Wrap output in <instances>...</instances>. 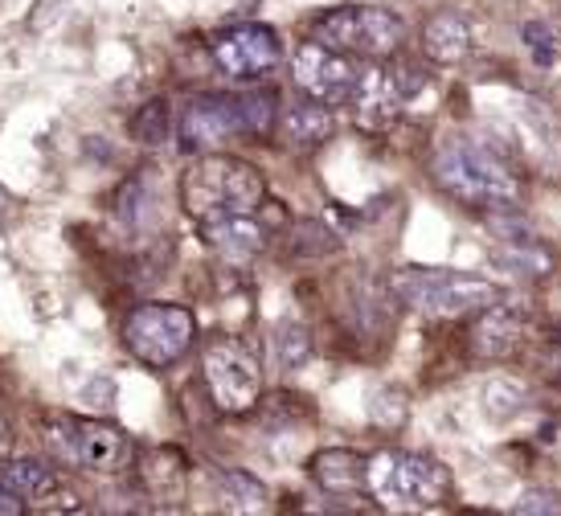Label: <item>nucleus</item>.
Here are the masks:
<instances>
[{
  "label": "nucleus",
  "mask_w": 561,
  "mask_h": 516,
  "mask_svg": "<svg viewBox=\"0 0 561 516\" xmlns=\"http://www.w3.org/2000/svg\"><path fill=\"white\" fill-rule=\"evenodd\" d=\"M332 127H336V119H332V111H328V103H299V107H287L279 115V140L287 144V148H299V152H308V148H320V144L332 136Z\"/></svg>",
  "instance_id": "18"
},
{
  "label": "nucleus",
  "mask_w": 561,
  "mask_h": 516,
  "mask_svg": "<svg viewBox=\"0 0 561 516\" xmlns=\"http://www.w3.org/2000/svg\"><path fill=\"white\" fill-rule=\"evenodd\" d=\"M209 54L226 79L234 82H250V79H263L271 74L283 58L279 46V33L271 25H259V21H247V25H234V30L218 33L209 42Z\"/></svg>",
  "instance_id": "11"
},
{
  "label": "nucleus",
  "mask_w": 561,
  "mask_h": 516,
  "mask_svg": "<svg viewBox=\"0 0 561 516\" xmlns=\"http://www.w3.org/2000/svg\"><path fill=\"white\" fill-rule=\"evenodd\" d=\"M308 353H312V336H308V329L283 324V329L275 332V360H279L283 369H299V365L308 360Z\"/></svg>",
  "instance_id": "24"
},
{
  "label": "nucleus",
  "mask_w": 561,
  "mask_h": 516,
  "mask_svg": "<svg viewBox=\"0 0 561 516\" xmlns=\"http://www.w3.org/2000/svg\"><path fill=\"white\" fill-rule=\"evenodd\" d=\"M291 79H296V87L308 99L328 103V107H341V103H353L360 70L344 58L341 49L324 46V42H304L291 54Z\"/></svg>",
  "instance_id": "10"
},
{
  "label": "nucleus",
  "mask_w": 561,
  "mask_h": 516,
  "mask_svg": "<svg viewBox=\"0 0 561 516\" xmlns=\"http://www.w3.org/2000/svg\"><path fill=\"white\" fill-rule=\"evenodd\" d=\"M451 475L443 463L414 451H381L369 459V492L386 508H405V513H426L447 501Z\"/></svg>",
  "instance_id": "4"
},
{
  "label": "nucleus",
  "mask_w": 561,
  "mask_h": 516,
  "mask_svg": "<svg viewBox=\"0 0 561 516\" xmlns=\"http://www.w3.org/2000/svg\"><path fill=\"white\" fill-rule=\"evenodd\" d=\"M205 246L226 263H250L266 246V226L254 214H230V218L202 221Z\"/></svg>",
  "instance_id": "14"
},
{
  "label": "nucleus",
  "mask_w": 561,
  "mask_h": 516,
  "mask_svg": "<svg viewBox=\"0 0 561 516\" xmlns=\"http://www.w3.org/2000/svg\"><path fill=\"white\" fill-rule=\"evenodd\" d=\"M144 484L152 488V496L169 501V496H181L185 488V459L172 447H160V451L144 455Z\"/></svg>",
  "instance_id": "19"
},
{
  "label": "nucleus",
  "mask_w": 561,
  "mask_h": 516,
  "mask_svg": "<svg viewBox=\"0 0 561 516\" xmlns=\"http://www.w3.org/2000/svg\"><path fill=\"white\" fill-rule=\"evenodd\" d=\"M218 501L226 513H266V488L250 471H226L218 480Z\"/></svg>",
  "instance_id": "20"
},
{
  "label": "nucleus",
  "mask_w": 561,
  "mask_h": 516,
  "mask_svg": "<svg viewBox=\"0 0 561 516\" xmlns=\"http://www.w3.org/2000/svg\"><path fill=\"white\" fill-rule=\"evenodd\" d=\"M238 111H242V127H247V136H271L275 124H279V94L275 91L238 94Z\"/></svg>",
  "instance_id": "22"
},
{
  "label": "nucleus",
  "mask_w": 561,
  "mask_h": 516,
  "mask_svg": "<svg viewBox=\"0 0 561 516\" xmlns=\"http://www.w3.org/2000/svg\"><path fill=\"white\" fill-rule=\"evenodd\" d=\"M131 136L140 144H148V148L164 144V136H169V103H164V99H148V103L131 115Z\"/></svg>",
  "instance_id": "23"
},
{
  "label": "nucleus",
  "mask_w": 561,
  "mask_h": 516,
  "mask_svg": "<svg viewBox=\"0 0 561 516\" xmlns=\"http://www.w3.org/2000/svg\"><path fill=\"white\" fill-rule=\"evenodd\" d=\"M525 341V320L516 308H508L504 299L492 303V308H483L480 320H476V329H471V353L483 360H504L513 357L516 348Z\"/></svg>",
  "instance_id": "15"
},
{
  "label": "nucleus",
  "mask_w": 561,
  "mask_h": 516,
  "mask_svg": "<svg viewBox=\"0 0 561 516\" xmlns=\"http://www.w3.org/2000/svg\"><path fill=\"white\" fill-rule=\"evenodd\" d=\"M483 402H488V414L492 418H513L516 410L525 406V390L516 381H492L483 390Z\"/></svg>",
  "instance_id": "25"
},
{
  "label": "nucleus",
  "mask_w": 561,
  "mask_h": 516,
  "mask_svg": "<svg viewBox=\"0 0 561 516\" xmlns=\"http://www.w3.org/2000/svg\"><path fill=\"white\" fill-rule=\"evenodd\" d=\"M476 49V30L463 13H435L422 25V54L438 66L463 62Z\"/></svg>",
  "instance_id": "16"
},
{
  "label": "nucleus",
  "mask_w": 561,
  "mask_h": 516,
  "mask_svg": "<svg viewBox=\"0 0 561 516\" xmlns=\"http://www.w3.org/2000/svg\"><path fill=\"white\" fill-rule=\"evenodd\" d=\"M46 438L54 455L70 468L94 471V475H119L136 459V443L124 426L94 423V418H54L46 423Z\"/></svg>",
  "instance_id": "5"
},
{
  "label": "nucleus",
  "mask_w": 561,
  "mask_h": 516,
  "mask_svg": "<svg viewBox=\"0 0 561 516\" xmlns=\"http://www.w3.org/2000/svg\"><path fill=\"white\" fill-rule=\"evenodd\" d=\"M197 320L181 303H140L124 320V348L148 369H169L188 353Z\"/></svg>",
  "instance_id": "6"
},
{
  "label": "nucleus",
  "mask_w": 561,
  "mask_h": 516,
  "mask_svg": "<svg viewBox=\"0 0 561 516\" xmlns=\"http://www.w3.org/2000/svg\"><path fill=\"white\" fill-rule=\"evenodd\" d=\"M263 202H266L263 172L238 157L205 152L181 176V205H185V214L197 226L214 218H230V214H259Z\"/></svg>",
  "instance_id": "2"
},
{
  "label": "nucleus",
  "mask_w": 561,
  "mask_h": 516,
  "mask_svg": "<svg viewBox=\"0 0 561 516\" xmlns=\"http://www.w3.org/2000/svg\"><path fill=\"white\" fill-rule=\"evenodd\" d=\"M312 480L332 496H353L360 488H369V459L348 447H328V451L312 455Z\"/></svg>",
  "instance_id": "17"
},
{
  "label": "nucleus",
  "mask_w": 561,
  "mask_h": 516,
  "mask_svg": "<svg viewBox=\"0 0 561 516\" xmlns=\"http://www.w3.org/2000/svg\"><path fill=\"white\" fill-rule=\"evenodd\" d=\"M390 291L398 303L414 308L435 320H455V316H480L504 299L500 283L468 275V271H447V266H398L390 271Z\"/></svg>",
  "instance_id": "3"
},
{
  "label": "nucleus",
  "mask_w": 561,
  "mask_h": 516,
  "mask_svg": "<svg viewBox=\"0 0 561 516\" xmlns=\"http://www.w3.org/2000/svg\"><path fill=\"white\" fill-rule=\"evenodd\" d=\"M0 480L13 488L25 504H37V508H79L75 496L62 488V475L42 463V459H4L0 463Z\"/></svg>",
  "instance_id": "13"
},
{
  "label": "nucleus",
  "mask_w": 561,
  "mask_h": 516,
  "mask_svg": "<svg viewBox=\"0 0 561 516\" xmlns=\"http://www.w3.org/2000/svg\"><path fill=\"white\" fill-rule=\"evenodd\" d=\"M431 176L447 197H455L468 209H513L520 202L516 172L496 152H488L476 140H463V136L438 148L431 160Z\"/></svg>",
  "instance_id": "1"
},
{
  "label": "nucleus",
  "mask_w": 561,
  "mask_h": 516,
  "mask_svg": "<svg viewBox=\"0 0 561 516\" xmlns=\"http://www.w3.org/2000/svg\"><path fill=\"white\" fill-rule=\"evenodd\" d=\"M9 447H13V435H9V423H4V418H0V459H4V455H9Z\"/></svg>",
  "instance_id": "29"
},
{
  "label": "nucleus",
  "mask_w": 561,
  "mask_h": 516,
  "mask_svg": "<svg viewBox=\"0 0 561 516\" xmlns=\"http://www.w3.org/2000/svg\"><path fill=\"white\" fill-rule=\"evenodd\" d=\"M234 136H247L238 94H197V99H188L185 115H181V144L188 152H214Z\"/></svg>",
  "instance_id": "12"
},
{
  "label": "nucleus",
  "mask_w": 561,
  "mask_h": 516,
  "mask_svg": "<svg viewBox=\"0 0 561 516\" xmlns=\"http://www.w3.org/2000/svg\"><path fill=\"white\" fill-rule=\"evenodd\" d=\"M500 259H504V263H508V266H516L520 275H546L549 266H553V259H549L546 251H537L533 242H525L520 251H513V246H508V251L500 254Z\"/></svg>",
  "instance_id": "26"
},
{
  "label": "nucleus",
  "mask_w": 561,
  "mask_h": 516,
  "mask_svg": "<svg viewBox=\"0 0 561 516\" xmlns=\"http://www.w3.org/2000/svg\"><path fill=\"white\" fill-rule=\"evenodd\" d=\"M21 513H25V501H21L13 488L0 480V516H21Z\"/></svg>",
  "instance_id": "28"
},
{
  "label": "nucleus",
  "mask_w": 561,
  "mask_h": 516,
  "mask_svg": "<svg viewBox=\"0 0 561 516\" xmlns=\"http://www.w3.org/2000/svg\"><path fill=\"white\" fill-rule=\"evenodd\" d=\"M202 374L209 386V398L221 414H247L263 398V365L254 357V348L238 336H218L209 341L202 357Z\"/></svg>",
  "instance_id": "8"
},
{
  "label": "nucleus",
  "mask_w": 561,
  "mask_h": 516,
  "mask_svg": "<svg viewBox=\"0 0 561 516\" xmlns=\"http://www.w3.org/2000/svg\"><path fill=\"white\" fill-rule=\"evenodd\" d=\"M520 42L537 70H561V21H529Z\"/></svg>",
  "instance_id": "21"
},
{
  "label": "nucleus",
  "mask_w": 561,
  "mask_h": 516,
  "mask_svg": "<svg viewBox=\"0 0 561 516\" xmlns=\"http://www.w3.org/2000/svg\"><path fill=\"white\" fill-rule=\"evenodd\" d=\"M316 42L341 49V54H360V58H390L405 42V25L390 9L344 4L316 21Z\"/></svg>",
  "instance_id": "7"
},
{
  "label": "nucleus",
  "mask_w": 561,
  "mask_h": 516,
  "mask_svg": "<svg viewBox=\"0 0 561 516\" xmlns=\"http://www.w3.org/2000/svg\"><path fill=\"white\" fill-rule=\"evenodd\" d=\"M513 513L516 516H529V513H541V516H549V513H561V504L549 496V492H525L520 501L513 504Z\"/></svg>",
  "instance_id": "27"
},
{
  "label": "nucleus",
  "mask_w": 561,
  "mask_h": 516,
  "mask_svg": "<svg viewBox=\"0 0 561 516\" xmlns=\"http://www.w3.org/2000/svg\"><path fill=\"white\" fill-rule=\"evenodd\" d=\"M422 87H426V74L419 66H369L360 70L357 91H353V119L365 131H386Z\"/></svg>",
  "instance_id": "9"
}]
</instances>
